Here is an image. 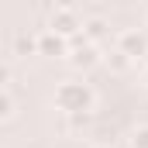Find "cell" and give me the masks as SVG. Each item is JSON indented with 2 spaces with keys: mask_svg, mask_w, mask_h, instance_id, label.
<instances>
[{
  "mask_svg": "<svg viewBox=\"0 0 148 148\" xmlns=\"http://www.w3.org/2000/svg\"><path fill=\"white\" fill-rule=\"evenodd\" d=\"M38 52H45V55H66V38L45 31V35L38 38Z\"/></svg>",
  "mask_w": 148,
  "mask_h": 148,
  "instance_id": "5",
  "label": "cell"
},
{
  "mask_svg": "<svg viewBox=\"0 0 148 148\" xmlns=\"http://www.w3.org/2000/svg\"><path fill=\"white\" fill-rule=\"evenodd\" d=\"M55 107L66 114H86L93 107V90L86 86V83H76V79H66V83H59V90H55Z\"/></svg>",
  "mask_w": 148,
  "mask_h": 148,
  "instance_id": "1",
  "label": "cell"
},
{
  "mask_svg": "<svg viewBox=\"0 0 148 148\" xmlns=\"http://www.w3.org/2000/svg\"><path fill=\"white\" fill-rule=\"evenodd\" d=\"M117 52H124L127 59H138V55L148 52V38L138 35V31H121V38H117Z\"/></svg>",
  "mask_w": 148,
  "mask_h": 148,
  "instance_id": "3",
  "label": "cell"
},
{
  "mask_svg": "<svg viewBox=\"0 0 148 148\" xmlns=\"http://www.w3.org/2000/svg\"><path fill=\"white\" fill-rule=\"evenodd\" d=\"M83 28H86V38H93V41L107 35V21H103V17H90V21H86Z\"/></svg>",
  "mask_w": 148,
  "mask_h": 148,
  "instance_id": "6",
  "label": "cell"
},
{
  "mask_svg": "<svg viewBox=\"0 0 148 148\" xmlns=\"http://www.w3.org/2000/svg\"><path fill=\"white\" fill-rule=\"evenodd\" d=\"M97 62H100V55H97V45H93V41H83V45L73 48V66L76 69H90V66H97Z\"/></svg>",
  "mask_w": 148,
  "mask_h": 148,
  "instance_id": "4",
  "label": "cell"
},
{
  "mask_svg": "<svg viewBox=\"0 0 148 148\" xmlns=\"http://www.w3.org/2000/svg\"><path fill=\"white\" fill-rule=\"evenodd\" d=\"M79 28H83V24H79V17H76L73 7H55V10H52V21H48V31H52V35L69 38V35H76Z\"/></svg>",
  "mask_w": 148,
  "mask_h": 148,
  "instance_id": "2",
  "label": "cell"
},
{
  "mask_svg": "<svg viewBox=\"0 0 148 148\" xmlns=\"http://www.w3.org/2000/svg\"><path fill=\"white\" fill-rule=\"evenodd\" d=\"M14 48H17V55H31V52H38V38H31V35H17Z\"/></svg>",
  "mask_w": 148,
  "mask_h": 148,
  "instance_id": "7",
  "label": "cell"
},
{
  "mask_svg": "<svg viewBox=\"0 0 148 148\" xmlns=\"http://www.w3.org/2000/svg\"><path fill=\"white\" fill-rule=\"evenodd\" d=\"M10 114H14V100H10V97L0 90V121H7Z\"/></svg>",
  "mask_w": 148,
  "mask_h": 148,
  "instance_id": "10",
  "label": "cell"
},
{
  "mask_svg": "<svg viewBox=\"0 0 148 148\" xmlns=\"http://www.w3.org/2000/svg\"><path fill=\"white\" fill-rule=\"evenodd\" d=\"M107 66H110L114 73H124V69H127V66H131V59H127V55H124V52H117V48H114L110 55H107Z\"/></svg>",
  "mask_w": 148,
  "mask_h": 148,
  "instance_id": "8",
  "label": "cell"
},
{
  "mask_svg": "<svg viewBox=\"0 0 148 148\" xmlns=\"http://www.w3.org/2000/svg\"><path fill=\"white\" fill-rule=\"evenodd\" d=\"M7 79H10V69H7V66L0 62V90H3V83H7Z\"/></svg>",
  "mask_w": 148,
  "mask_h": 148,
  "instance_id": "11",
  "label": "cell"
},
{
  "mask_svg": "<svg viewBox=\"0 0 148 148\" xmlns=\"http://www.w3.org/2000/svg\"><path fill=\"white\" fill-rule=\"evenodd\" d=\"M131 148H148V124L131 131Z\"/></svg>",
  "mask_w": 148,
  "mask_h": 148,
  "instance_id": "9",
  "label": "cell"
}]
</instances>
